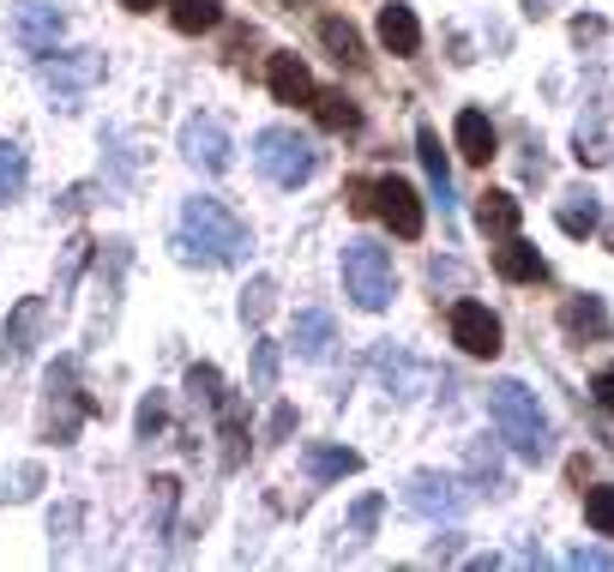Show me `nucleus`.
Wrapping results in <instances>:
<instances>
[{"label":"nucleus","instance_id":"nucleus-1","mask_svg":"<svg viewBox=\"0 0 614 572\" xmlns=\"http://www.w3.org/2000/svg\"><path fill=\"white\" fill-rule=\"evenodd\" d=\"M175 248L199 265H235L248 253V223L223 199H187L182 206V241Z\"/></svg>","mask_w":614,"mask_h":572},{"label":"nucleus","instance_id":"nucleus-2","mask_svg":"<svg viewBox=\"0 0 614 572\" xmlns=\"http://www.w3.org/2000/svg\"><path fill=\"white\" fill-rule=\"evenodd\" d=\"M489 410H494V422H501V440L518 458L542 464V458L555 452V428H548L542 404H536V392L524 386V380H494V386H489Z\"/></svg>","mask_w":614,"mask_h":572},{"label":"nucleus","instance_id":"nucleus-3","mask_svg":"<svg viewBox=\"0 0 614 572\" xmlns=\"http://www.w3.org/2000/svg\"><path fill=\"white\" fill-rule=\"evenodd\" d=\"M343 289L362 314H380L398 296V272H392V253L380 241H350L343 248Z\"/></svg>","mask_w":614,"mask_h":572},{"label":"nucleus","instance_id":"nucleus-4","mask_svg":"<svg viewBox=\"0 0 614 572\" xmlns=\"http://www.w3.org/2000/svg\"><path fill=\"white\" fill-rule=\"evenodd\" d=\"M253 163H260V175L272 187H301V182H314L319 151H314V139L296 133V127H265V133L253 139Z\"/></svg>","mask_w":614,"mask_h":572},{"label":"nucleus","instance_id":"nucleus-5","mask_svg":"<svg viewBox=\"0 0 614 572\" xmlns=\"http://www.w3.org/2000/svg\"><path fill=\"white\" fill-rule=\"evenodd\" d=\"M187 392H194V398H205V404L217 410V422H223V464L235 470L241 458H248V428H241V404H235V392L217 380V367H194V374H187Z\"/></svg>","mask_w":614,"mask_h":572},{"label":"nucleus","instance_id":"nucleus-6","mask_svg":"<svg viewBox=\"0 0 614 572\" xmlns=\"http://www.w3.org/2000/svg\"><path fill=\"white\" fill-rule=\"evenodd\" d=\"M404 506H409V513H421V518H458L470 506V488L458 476H434V470H421V476H409Z\"/></svg>","mask_w":614,"mask_h":572},{"label":"nucleus","instance_id":"nucleus-7","mask_svg":"<svg viewBox=\"0 0 614 572\" xmlns=\"http://www.w3.org/2000/svg\"><path fill=\"white\" fill-rule=\"evenodd\" d=\"M102 79V55H55V61H43V85L55 91V103L61 109H79V97L91 91V85Z\"/></svg>","mask_w":614,"mask_h":572},{"label":"nucleus","instance_id":"nucleus-8","mask_svg":"<svg viewBox=\"0 0 614 572\" xmlns=\"http://www.w3.org/2000/svg\"><path fill=\"white\" fill-rule=\"evenodd\" d=\"M61 31H67V19H61L48 0H19V12H12V36H19L24 55L48 61V55H55V43H61Z\"/></svg>","mask_w":614,"mask_h":572},{"label":"nucleus","instance_id":"nucleus-9","mask_svg":"<svg viewBox=\"0 0 614 572\" xmlns=\"http://www.w3.org/2000/svg\"><path fill=\"white\" fill-rule=\"evenodd\" d=\"M446 326H452V343L464 355H501V320H494L482 301H452Z\"/></svg>","mask_w":614,"mask_h":572},{"label":"nucleus","instance_id":"nucleus-10","mask_svg":"<svg viewBox=\"0 0 614 572\" xmlns=\"http://www.w3.org/2000/svg\"><path fill=\"white\" fill-rule=\"evenodd\" d=\"M182 151L199 163V169H211V175H223L229 163H235V145H229L223 121H211V114H199V121L182 127Z\"/></svg>","mask_w":614,"mask_h":572},{"label":"nucleus","instance_id":"nucleus-11","mask_svg":"<svg viewBox=\"0 0 614 572\" xmlns=\"http://www.w3.org/2000/svg\"><path fill=\"white\" fill-rule=\"evenodd\" d=\"M43 320H48V301H43V296H24L19 308H12L7 343H0V367H19L24 355L36 350V332H43Z\"/></svg>","mask_w":614,"mask_h":572},{"label":"nucleus","instance_id":"nucleus-12","mask_svg":"<svg viewBox=\"0 0 614 572\" xmlns=\"http://www.w3.org/2000/svg\"><path fill=\"white\" fill-rule=\"evenodd\" d=\"M380 218L398 229L404 241H416L421 235V199H416V187L398 182V175H386V182H380Z\"/></svg>","mask_w":614,"mask_h":572},{"label":"nucleus","instance_id":"nucleus-13","mask_svg":"<svg viewBox=\"0 0 614 572\" xmlns=\"http://www.w3.org/2000/svg\"><path fill=\"white\" fill-rule=\"evenodd\" d=\"M265 85H272L277 103H314V73L301 67L296 55H272V67H265Z\"/></svg>","mask_w":614,"mask_h":572},{"label":"nucleus","instance_id":"nucleus-14","mask_svg":"<svg viewBox=\"0 0 614 572\" xmlns=\"http://www.w3.org/2000/svg\"><path fill=\"white\" fill-rule=\"evenodd\" d=\"M374 374L386 380V386L398 392V398H416V386L428 380V367H421V362H409V355L398 350V343H380V350H374Z\"/></svg>","mask_w":614,"mask_h":572},{"label":"nucleus","instance_id":"nucleus-15","mask_svg":"<svg viewBox=\"0 0 614 572\" xmlns=\"http://www.w3.org/2000/svg\"><path fill=\"white\" fill-rule=\"evenodd\" d=\"M331 343H338V320H331L326 308H301L296 314V355H307V362H326Z\"/></svg>","mask_w":614,"mask_h":572},{"label":"nucleus","instance_id":"nucleus-16","mask_svg":"<svg viewBox=\"0 0 614 572\" xmlns=\"http://www.w3.org/2000/svg\"><path fill=\"white\" fill-rule=\"evenodd\" d=\"M494 272H501L506 284H536V277H548V265H542V253H536L530 241L506 235V248H494Z\"/></svg>","mask_w":614,"mask_h":572},{"label":"nucleus","instance_id":"nucleus-17","mask_svg":"<svg viewBox=\"0 0 614 572\" xmlns=\"http://www.w3.org/2000/svg\"><path fill=\"white\" fill-rule=\"evenodd\" d=\"M560 326H567V338L603 343V338H608V308H603L596 296H579V301H567V308H560Z\"/></svg>","mask_w":614,"mask_h":572},{"label":"nucleus","instance_id":"nucleus-18","mask_svg":"<svg viewBox=\"0 0 614 572\" xmlns=\"http://www.w3.org/2000/svg\"><path fill=\"white\" fill-rule=\"evenodd\" d=\"M380 43H386L392 55H416V48H421V24H416V12L392 0V7L380 12Z\"/></svg>","mask_w":614,"mask_h":572},{"label":"nucleus","instance_id":"nucleus-19","mask_svg":"<svg viewBox=\"0 0 614 572\" xmlns=\"http://www.w3.org/2000/svg\"><path fill=\"white\" fill-rule=\"evenodd\" d=\"M416 151H421V169H428V187L440 194V211H452V169H446L440 133H434V127H421V133H416Z\"/></svg>","mask_w":614,"mask_h":572},{"label":"nucleus","instance_id":"nucleus-20","mask_svg":"<svg viewBox=\"0 0 614 572\" xmlns=\"http://www.w3.org/2000/svg\"><path fill=\"white\" fill-rule=\"evenodd\" d=\"M301 464H307V476H314V482H343V476L362 470V458H355L350 447H307Z\"/></svg>","mask_w":614,"mask_h":572},{"label":"nucleus","instance_id":"nucleus-21","mask_svg":"<svg viewBox=\"0 0 614 572\" xmlns=\"http://www.w3.org/2000/svg\"><path fill=\"white\" fill-rule=\"evenodd\" d=\"M452 133H458V151H464L470 163H489L494 157V127H489V114H482V109H464Z\"/></svg>","mask_w":614,"mask_h":572},{"label":"nucleus","instance_id":"nucleus-22","mask_svg":"<svg viewBox=\"0 0 614 572\" xmlns=\"http://www.w3.org/2000/svg\"><path fill=\"white\" fill-rule=\"evenodd\" d=\"M518 218H524V206L512 194H482V206H476V223L489 229V235H518Z\"/></svg>","mask_w":614,"mask_h":572},{"label":"nucleus","instance_id":"nucleus-23","mask_svg":"<svg viewBox=\"0 0 614 572\" xmlns=\"http://www.w3.org/2000/svg\"><path fill=\"white\" fill-rule=\"evenodd\" d=\"M169 19H175V31H187V36L217 31V19H223V0H169Z\"/></svg>","mask_w":614,"mask_h":572},{"label":"nucleus","instance_id":"nucleus-24","mask_svg":"<svg viewBox=\"0 0 614 572\" xmlns=\"http://www.w3.org/2000/svg\"><path fill=\"white\" fill-rule=\"evenodd\" d=\"M24 175H31V157H24L19 139H0V206L24 194Z\"/></svg>","mask_w":614,"mask_h":572},{"label":"nucleus","instance_id":"nucleus-25","mask_svg":"<svg viewBox=\"0 0 614 572\" xmlns=\"http://www.w3.org/2000/svg\"><path fill=\"white\" fill-rule=\"evenodd\" d=\"M596 218H603V206H596V194H584V187L560 199V229H567V235H591Z\"/></svg>","mask_w":614,"mask_h":572},{"label":"nucleus","instance_id":"nucleus-26","mask_svg":"<svg viewBox=\"0 0 614 572\" xmlns=\"http://www.w3.org/2000/svg\"><path fill=\"white\" fill-rule=\"evenodd\" d=\"M319 36H326V48L343 61V67H355V61H362V36H355L350 19H326V24H319Z\"/></svg>","mask_w":614,"mask_h":572},{"label":"nucleus","instance_id":"nucleus-27","mask_svg":"<svg viewBox=\"0 0 614 572\" xmlns=\"http://www.w3.org/2000/svg\"><path fill=\"white\" fill-rule=\"evenodd\" d=\"M314 109H319V121H326L331 133H350V127L362 121V114H355V103H350L343 91H319V97H314Z\"/></svg>","mask_w":614,"mask_h":572},{"label":"nucleus","instance_id":"nucleus-28","mask_svg":"<svg viewBox=\"0 0 614 572\" xmlns=\"http://www.w3.org/2000/svg\"><path fill=\"white\" fill-rule=\"evenodd\" d=\"M470 476H476L482 482V488H501V482H506V470H501V452H494V447H482V440H476V447H470Z\"/></svg>","mask_w":614,"mask_h":572},{"label":"nucleus","instance_id":"nucleus-29","mask_svg":"<svg viewBox=\"0 0 614 572\" xmlns=\"http://www.w3.org/2000/svg\"><path fill=\"white\" fill-rule=\"evenodd\" d=\"M272 296H277V284H272V277H253V284H248V296H241V320H248V326H260L265 314H272Z\"/></svg>","mask_w":614,"mask_h":572},{"label":"nucleus","instance_id":"nucleus-30","mask_svg":"<svg viewBox=\"0 0 614 572\" xmlns=\"http://www.w3.org/2000/svg\"><path fill=\"white\" fill-rule=\"evenodd\" d=\"M584 518H591V530L614 537V488H591V494H584Z\"/></svg>","mask_w":614,"mask_h":572},{"label":"nucleus","instance_id":"nucleus-31","mask_svg":"<svg viewBox=\"0 0 614 572\" xmlns=\"http://www.w3.org/2000/svg\"><path fill=\"white\" fill-rule=\"evenodd\" d=\"M277 362H284V355H277V343L265 338L260 350H253V386H260V392H272V386H277Z\"/></svg>","mask_w":614,"mask_h":572},{"label":"nucleus","instance_id":"nucleus-32","mask_svg":"<svg viewBox=\"0 0 614 572\" xmlns=\"http://www.w3.org/2000/svg\"><path fill=\"white\" fill-rule=\"evenodd\" d=\"M380 513H386V501H380V494H362L355 513H350V530H355V537H368V530L380 525Z\"/></svg>","mask_w":614,"mask_h":572},{"label":"nucleus","instance_id":"nucleus-33","mask_svg":"<svg viewBox=\"0 0 614 572\" xmlns=\"http://www.w3.org/2000/svg\"><path fill=\"white\" fill-rule=\"evenodd\" d=\"M157 428H163V398H145V410H139V435H157Z\"/></svg>","mask_w":614,"mask_h":572},{"label":"nucleus","instance_id":"nucleus-34","mask_svg":"<svg viewBox=\"0 0 614 572\" xmlns=\"http://www.w3.org/2000/svg\"><path fill=\"white\" fill-rule=\"evenodd\" d=\"M85 248H91V241H73V248H67V265H61V289H67L73 277H79V265H85Z\"/></svg>","mask_w":614,"mask_h":572},{"label":"nucleus","instance_id":"nucleus-35","mask_svg":"<svg viewBox=\"0 0 614 572\" xmlns=\"http://www.w3.org/2000/svg\"><path fill=\"white\" fill-rule=\"evenodd\" d=\"M567 561H572V566H614V554H608V549H572Z\"/></svg>","mask_w":614,"mask_h":572},{"label":"nucleus","instance_id":"nucleus-36","mask_svg":"<svg viewBox=\"0 0 614 572\" xmlns=\"http://www.w3.org/2000/svg\"><path fill=\"white\" fill-rule=\"evenodd\" d=\"M596 404H603V410H614V367H603V374H596Z\"/></svg>","mask_w":614,"mask_h":572},{"label":"nucleus","instance_id":"nucleus-37","mask_svg":"<svg viewBox=\"0 0 614 572\" xmlns=\"http://www.w3.org/2000/svg\"><path fill=\"white\" fill-rule=\"evenodd\" d=\"M289 428H296V410H289V404H277V416H272V440H284Z\"/></svg>","mask_w":614,"mask_h":572},{"label":"nucleus","instance_id":"nucleus-38","mask_svg":"<svg viewBox=\"0 0 614 572\" xmlns=\"http://www.w3.org/2000/svg\"><path fill=\"white\" fill-rule=\"evenodd\" d=\"M73 525H79V506H61V530H73ZM55 554H67V537H61Z\"/></svg>","mask_w":614,"mask_h":572},{"label":"nucleus","instance_id":"nucleus-39","mask_svg":"<svg viewBox=\"0 0 614 572\" xmlns=\"http://www.w3.org/2000/svg\"><path fill=\"white\" fill-rule=\"evenodd\" d=\"M524 12H530V19H548V12H555V0H524Z\"/></svg>","mask_w":614,"mask_h":572},{"label":"nucleus","instance_id":"nucleus-40","mask_svg":"<svg viewBox=\"0 0 614 572\" xmlns=\"http://www.w3.org/2000/svg\"><path fill=\"white\" fill-rule=\"evenodd\" d=\"M121 7H133V12H151V7H163V0H121Z\"/></svg>","mask_w":614,"mask_h":572}]
</instances>
